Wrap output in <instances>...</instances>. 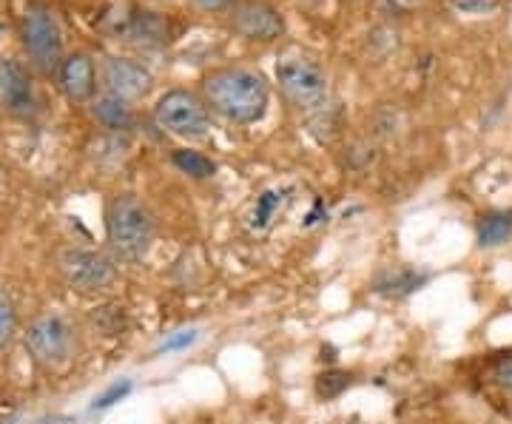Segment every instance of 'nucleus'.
<instances>
[{"mask_svg":"<svg viewBox=\"0 0 512 424\" xmlns=\"http://www.w3.org/2000/svg\"><path fill=\"white\" fill-rule=\"evenodd\" d=\"M205 106L231 123H259L271 103V89L265 77L251 69H220L202 80Z\"/></svg>","mask_w":512,"mask_h":424,"instance_id":"1","label":"nucleus"},{"mask_svg":"<svg viewBox=\"0 0 512 424\" xmlns=\"http://www.w3.org/2000/svg\"><path fill=\"white\" fill-rule=\"evenodd\" d=\"M106 237L114 257L140 262L154 242V217L134 194H117L106 208Z\"/></svg>","mask_w":512,"mask_h":424,"instance_id":"2","label":"nucleus"},{"mask_svg":"<svg viewBox=\"0 0 512 424\" xmlns=\"http://www.w3.org/2000/svg\"><path fill=\"white\" fill-rule=\"evenodd\" d=\"M20 40L37 72L55 74L63 63V32L52 6L32 0L20 20Z\"/></svg>","mask_w":512,"mask_h":424,"instance_id":"3","label":"nucleus"},{"mask_svg":"<svg viewBox=\"0 0 512 424\" xmlns=\"http://www.w3.org/2000/svg\"><path fill=\"white\" fill-rule=\"evenodd\" d=\"M276 83L299 111H316L328 100V74L311 57H285L276 63Z\"/></svg>","mask_w":512,"mask_h":424,"instance_id":"4","label":"nucleus"},{"mask_svg":"<svg viewBox=\"0 0 512 424\" xmlns=\"http://www.w3.org/2000/svg\"><path fill=\"white\" fill-rule=\"evenodd\" d=\"M154 120L160 129L174 137H183V140H202L211 126V114H208L205 100L188 89L165 92L154 106Z\"/></svg>","mask_w":512,"mask_h":424,"instance_id":"5","label":"nucleus"},{"mask_svg":"<svg viewBox=\"0 0 512 424\" xmlns=\"http://www.w3.org/2000/svg\"><path fill=\"white\" fill-rule=\"evenodd\" d=\"M26 351L40 368L60 370L74 356V328L57 314L37 316L26 331Z\"/></svg>","mask_w":512,"mask_h":424,"instance_id":"6","label":"nucleus"},{"mask_svg":"<svg viewBox=\"0 0 512 424\" xmlns=\"http://www.w3.org/2000/svg\"><path fill=\"white\" fill-rule=\"evenodd\" d=\"M60 274L77 294L100 296L109 294L117 285V265L106 254H97L89 248H69L60 254Z\"/></svg>","mask_w":512,"mask_h":424,"instance_id":"7","label":"nucleus"},{"mask_svg":"<svg viewBox=\"0 0 512 424\" xmlns=\"http://www.w3.org/2000/svg\"><path fill=\"white\" fill-rule=\"evenodd\" d=\"M0 109L18 120L37 114L35 80L15 57H0Z\"/></svg>","mask_w":512,"mask_h":424,"instance_id":"8","label":"nucleus"},{"mask_svg":"<svg viewBox=\"0 0 512 424\" xmlns=\"http://www.w3.org/2000/svg\"><path fill=\"white\" fill-rule=\"evenodd\" d=\"M228 23L237 35L259 43H271L279 40L285 32V20L276 12L268 0H234V6L228 9Z\"/></svg>","mask_w":512,"mask_h":424,"instance_id":"9","label":"nucleus"},{"mask_svg":"<svg viewBox=\"0 0 512 424\" xmlns=\"http://www.w3.org/2000/svg\"><path fill=\"white\" fill-rule=\"evenodd\" d=\"M103 86L106 92L134 103V100H143L148 92L154 89V74L148 72L143 63L137 60H128V57H106L103 63Z\"/></svg>","mask_w":512,"mask_h":424,"instance_id":"10","label":"nucleus"},{"mask_svg":"<svg viewBox=\"0 0 512 424\" xmlns=\"http://www.w3.org/2000/svg\"><path fill=\"white\" fill-rule=\"evenodd\" d=\"M57 80L63 94L72 103H86L92 100L94 89H97V69L94 60L86 52H74V55L63 57L60 69H57Z\"/></svg>","mask_w":512,"mask_h":424,"instance_id":"11","label":"nucleus"},{"mask_svg":"<svg viewBox=\"0 0 512 424\" xmlns=\"http://www.w3.org/2000/svg\"><path fill=\"white\" fill-rule=\"evenodd\" d=\"M92 114H94V120H97L103 129H109V131H131L134 129V123H137V117H134L131 106H128L126 100L114 97V94H103V97H97V100L92 103Z\"/></svg>","mask_w":512,"mask_h":424,"instance_id":"12","label":"nucleus"},{"mask_svg":"<svg viewBox=\"0 0 512 424\" xmlns=\"http://www.w3.org/2000/svg\"><path fill=\"white\" fill-rule=\"evenodd\" d=\"M512 237V211H490L478 222V245L495 248Z\"/></svg>","mask_w":512,"mask_h":424,"instance_id":"13","label":"nucleus"},{"mask_svg":"<svg viewBox=\"0 0 512 424\" xmlns=\"http://www.w3.org/2000/svg\"><path fill=\"white\" fill-rule=\"evenodd\" d=\"M171 160H174V166L180 168L183 174H188L191 180H208V177H214V160L211 157H205L202 151H194V148H177L174 154H171Z\"/></svg>","mask_w":512,"mask_h":424,"instance_id":"14","label":"nucleus"},{"mask_svg":"<svg viewBox=\"0 0 512 424\" xmlns=\"http://www.w3.org/2000/svg\"><path fill=\"white\" fill-rule=\"evenodd\" d=\"M282 200H285V194L276 191V188L256 197L254 214H251V225H254L256 231H262V228H268V225L274 222V217L279 214V208H282Z\"/></svg>","mask_w":512,"mask_h":424,"instance_id":"15","label":"nucleus"},{"mask_svg":"<svg viewBox=\"0 0 512 424\" xmlns=\"http://www.w3.org/2000/svg\"><path fill=\"white\" fill-rule=\"evenodd\" d=\"M15 333H18V311H15L12 296L0 288V351L12 345Z\"/></svg>","mask_w":512,"mask_h":424,"instance_id":"16","label":"nucleus"},{"mask_svg":"<svg viewBox=\"0 0 512 424\" xmlns=\"http://www.w3.org/2000/svg\"><path fill=\"white\" fill-rule=\"evenodd\" d=\"M350 388V376L348 373H342V370H328V373H322L319 379H316V393H319V399H339L345 390Z\"/></svg>","mask_w":512,"mask_h":424,"instance_id":"17","label":"nucleus"},{"mask_svg":"<svg viewBox=\"0 0 512 424\" xmlns=\"http://www.w3.org/2000/svg\"><path fill=\"white\" fill-rule=\"evenodd\" d=\"M128 393H131V382L123 379V382H114L109 390H103L97 399L92 402V410H109L111 405H117L120 399H126Z\"/></svg>","mask_w":512,"mask_h":424,"instance_id":"18","label":"nucleus"},{"mask_svg":"<svg viewBox=\"0 0 512 424\" xmlns=\"http://www.w3.org/2000/svg\"><path fill=\"white\" fill-rule=\"evenodd\" d=\"M493 379H495V385H498V388L512 390V353L501 356V359H495Z\"/></svg>","mask_w":512,"mask_h":424,"instance_id":"19","label":"nucleus"},{"mask_svg":"<svg viewBox=\"0 0 512 424\" xmlns=\"http://www.w3.org/2000/svg\"><path fill=\"white\" fill-rule=\"evenodd\" d=\"M197 336H200V333H197V331H180V333H174L171 339H165L163 348H160V351H163V353L185 351L188 345H194V342H197Z\"/></svg>","mask_w":512,"mask_h":424,"instance_id":"20","label":"nucleus"},{"mask_svg":"<svg viewBox=\"0 0 512 424\" xmlns=\"http://www.w3.org/2000/svg\"><path fill=\"white\" fill-rule=\"evenodd\" d=\"M456 6L458 12H473V15H481V12H490L495 9L501 0H450Z\"/></svg>","mask_w":512,"mask_h":424,"instance_id":"21","label":"nucleus"},{"mask_svg":"<svg viewBox=\"0 0 512 424\" xmlns=\"http://www.w3.org/2000/svg\"><path fill=\"white\" fill-rule=\"evenodd\" d=\"M202 12H228L234 6V0H194Z\"/></svg>","mask_w":512,"mask_h":424,"instance_id":"22","label":"nucleus"}]
</instances>
